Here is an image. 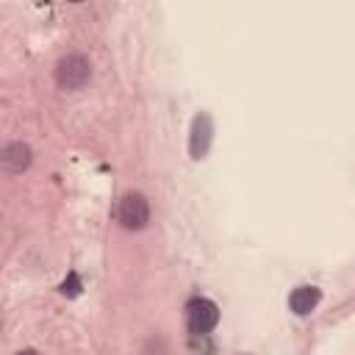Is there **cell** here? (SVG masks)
<instances>
[{
    "instance_id": "cell-1",
    "label": "cell",
    "mask_w": 355,
    "mask_h": 355,
    "mask_svg": "<svg viewBox=\"0 0 355 355\" xmlns=\"http://www.w3.org/2000/svg\"><path fill=\"white\" fill-rule=\"evenodd\" d=\"M89 78H92V64H89V58L80 55V53H69V55H64V58L55 64V80H58V86L67 89V92L83 89V86L89 83Z\"/></svg>"
},
{
    "instance_id": "cell-2",
    "label": "cell",
    "mask_w": 355,
    "mask_h": 355,
    "mask_svg": "<svg viewBox=\"0 0 355 355\" xmlns=\"http://www.w3.org/2000/svg\"><path fill=\"white\" fill-rule=\"evenodd\" d=\"M116 219L125 230H141L147 227L150 222V205H147V197L139 194V191H130L119 200V208H116Z\"/></svg>"
},
{
    "instance_id": "cell-3",
    "label": "cell",
    "mask_w": 355,
    "mask_h": 355,
    "mask_svg": "<svg viewBox=\"0 0 355 355\" xmlns=\"http://www.w3.org/2000/svg\"><path fill=\"white\" fill-rule=\"evenodd\" d=\"M186 311H189V324H191L194 333H208L219 322V308L205 297H194L186 305Z\"/></svg>"
},
{
    "instance_id": "cell-4",
    "label": "cell",
    "mask_w": 355,
    "mask_h": 355,
    "mask_svg": "<svg viewBox=\"0 0 355 355\" xmlns=\"http://www.w3.org/2000/svg\"><path fill=\"white\" fill-rule=\"evenodd\" d=\"M0 164H3V169L8 175H17V172L28 169V164H31V147L25 141H8L3 147V153H0Z\"/></svg>"
},
{
    "instance_id": "cell-5",
    "label": "cell",
    "mask_w": 355,
    "mask_h": 355,
    "mask_svg": "<svg viewBox=\"0 0 355 355\" xmlns=\"http://www.w3.org/2000/svg\"><path fill=\"white\" fill-rule=\"evenodd\" d=\"M319 288L316 286H297L288 297V308L297 313V316H308L316 305H319Z\"/></svg>"
},
{
    "instance_id": "cell-6",
    "label": "cell",
    "mask_w": 355,
    "mask_h": 355,
    "mask_svg": "<svg viewBox=\"0 0 355 355\" xmlns=\"http://www.w3.org/2000/svg\"><path fill=\"white\" fill-rule=\"evenodd\" d=\"M208 141H211V119L205 114H200L194 119V128H191V155L202 158L208 150Z\"/></svg>"
},
{
    "instance_id": "cell-7",
    "label": "cell",
    "mask_w": 355,
    "mask_h": 355,
    "mask_svg": "<svg viewBox=\"0 0 355 355\" xmlns=\"http://www.w3.org/2000/svg\"><path fill=\"white\" fill-rule=\"evenodd\" d=\"M17 355H42V352H36V349H19Z\"/></svg>"
}]
</instances>
